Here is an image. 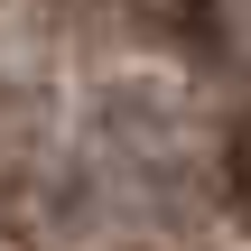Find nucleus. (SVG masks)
<instances>
[{
  "instance_id": "f257e3e1",
  "label": "nucleus",
  "mask_w": 251,
  "mask_h": 251,
  "mask_svg": "<svg viewBox=\"0 0 251 251\" xmlns=\"http://www.w3.org/2000/svg\"><path fill=\"white\" fill-rule=\"evenodd\" d=\"M140 19H149L158 37H177V47H224L214 0H140Z\"/></svg>"
}]
</instances>
